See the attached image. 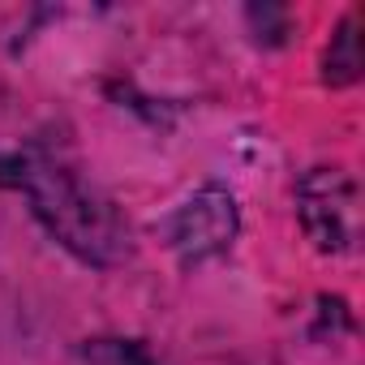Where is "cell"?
<instances>
[{
	"label": "cell",
	"mask_w": 365,
	"mask_h": 365,
	"mask_svg": "<svg viewBox=\"0 0 365 365\" xmlns=\"http://www.w3.org/2000/svg\"><path fill=\"white\" fill-rule=\"evenodd\" d=\"M168 237H172V250L180 254L185 267L224 254L232 245V237H237V202H232V194L220 190V185L198 190L185 207H176V215L168 224Z\"/></svg>",
	"instance_id": "3957f363"
},
{
	"label": "cell",
	"mask_w": 365,
	"mask_h": 365,
	"mask_svg": "<svg viewBox=\"0 0 365 365\" xmlns=\"http://www.w3.org/2000/svg\"><path fill=\"white\" fill-rule=\"evenodd\" d=\"M297 211L309 232V241L322 254H348L361 232V211H356V185L339 168H314L301 190H297Z\"/></svg>",
	"instance_id": "7a4b0ae2"
},
{
	"label": "cell",
	"mask_w": 365,
	"mask_h": 365,
	"mask_svg": "<svg viewBox=\"0 0 365 365\" xmlns=\"http://www.w3.org/2000/svg\"><path fill=\"white\" fill-rule=\"evenodd\" d=\"M356 69H361V56H356V18H348L331 35V48H327V82L331 86H348V82H356Z\"/></svg>",
	"instance_id": "277c9868"
},
{
	"label": "cell",
	"mask_w": 365,
	"mask_h": 365,
	"mask_svg": "<svg viewBox=\"0 0 365 365\" xmlns=\"http://www.w3.org/2000/svg\"><path fill=\"white\" fill-rule=\"evenodd\" d=\"M86 365H159V361L133 339H95L86 344Z\"/></svg>",
	"instance_id": "5b68a950"
},
{
	"label": "cell",
	"mask_w": 365,
	"mask_h": 365,
	"mask_svg": "<svg viewBox=\"0 0 365 365\" xmlns=\"http://www.w3.org/2000/svg\"><path fill=\"white\" fill-rule=\"evenodd\" d=\"M0 180L14 185L31 202L35 220L73 258H82L91 267H116L133 254L125 215L78 168H69L43 150H18L9 159H0Z\"/></svg>",
	"instance_id": "6da1fadb"
}]
</instances>
